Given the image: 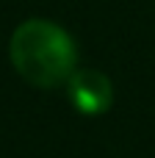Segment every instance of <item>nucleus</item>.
Segmentation results:
<instances>
[{"label": "nucleus", "mask_w": 155, "mask_h": 158, "mask_svg": "<svg viewBox=\"0 0 155 158\" xmlns=\"http://www.w3.org/2000/svg\"><path fill=\"white\" fill-rule=\"evenodd\" d=\"M67 97L83 117H100L114 103V83L100 69H75L67 81Z\"/></svg>", "instance_id": "nucleus-2"}, {"label": "nucleus", "mask_w": 155, "mask_h": 158, "mask_svg": "<svg viewBox=\"0 0 155 158\" xmlns=\"http://www.w3.org/2000/svg\"><path fill=\"white\" fill-rule=\"evenodd\" d=\"M8 58L17 75L36 89L67 86L78 69L75 39L50 19H25L8 39Z\"/></svg>", "instance_id": "nucleus-1"}]
</instances>
